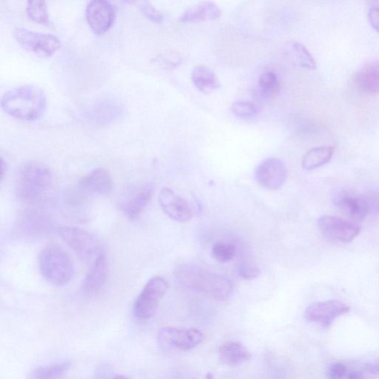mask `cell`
Here are the masks:
<instances>
[{
	"instance_id": "obj_1",
	"label": "cell",
	"mask_w": 379,
	"mask_h": 379,
	"mask_svg": "<svg viewBox=\"0 0 379 379\" xmlns=\"http://www.w3.org/2000/svg\"><path fill=\"white\" fill-rule=\"evenodd\" d=\"M4 112L13 118L35 121L45 112L47 99L45 92L35 85H25L6 92L2 98Z\"/></svg>"
},
{
	"instance_id": "obj_2",
	"label": "cell",
	"mask_w": 379,
	"mask_h": 379,
	"mask_svg": "<svg viewBox=\"0 0 379 379\" xmlns=\"http://www.w3.org/2000/svg\"><path fill=\"white\" fill-rule=\"evenodd\" d=\"M175 276L182 286L216 299L228 298L233 290V284L228 277L201 270L196 266L180 267Z\"/></svg>"
},
{
	"instance_id": "obj_3",
	"label": "cell",
	"mask_w": 379,
	"mask_h": 379,
	"mask_svg": "<svg viewBox=\"0 0 379 379\" xmlns=\"http://www.w3.org/2000/svg\"><path fill=\"white\" fill-rule=\"evenodd\" d=\"M52 180L49 168L38 163H26L21 168L16 179V194L23 202H37L49 192Z\"/></svg>"
},
{
	"instance_id": "obj_4",
	"label": "cell",
	"mask_w": 379,
	"mask_h": 379,
	"mask_svg": "<svg viewBox=\"0 0 379 379\" xmlns=\"http://www.w3.org/2000/svg\"><path fill=\"white\" fill-rule=\"evenodd\" d=\"M39 268L45 279L57 286H66L74 273V263L68 252L54 243L46 245L41 250Z\"/></svg>"
},
{
	"instance_id": "obj_5",
	"label": "cell",
	"mask_w": 379,
	"mask_h": 379,
	"mask_svg": "<svg viewBox=\"0 0 379 379\" xmlns=\"http://www.w3.org/2000/svg\"><path fill=\"white\" fill-rule=\"evenodd\" d=\"M57 233L84 262H93L104 254L100 241L87 231L74 227H61L57 229Z\"/></svg>"
},
{
	"instance_id": "obj_6",
	"label": "cell",
	"mask_w": 379,
	"mask_h": 379,
	"mask_svg": "<svg viewBox=\"0 0 379 379\" xmlns=\"http://www.w3.org/2000/svg\"><path fill=\"white\" fill-rule=\"evenodd\" d=\"M168 289V284L163 278L151 279L135 300L133 306L134 317L140 320L151 318Z\"/></svg>"
},
{
	"instance_id": "obj_7",
	"label": "cell",
	"mask_w": 379,
	"mask_h": 379,
	"mask_svg": "<svg viewBox=\"0 0 379 379\" xmlns=\"http://www.w3.org/2000/svg\"><path fill=\"white\" fill-rule=\"evenodd\" d=\"M13 35L23 49L40 57H50L61 46L60 40L53 35L35 33L24 28H15Z\"/></svg>"
},
{
	"instance_id": "obj_8",
	"label": "cell",
	"mask_w": 379,
	"mask_h": 379,
	"mask_svg": "<svg viewBox=\"0 0 379 379\" xmlns=\"http://www.w3.org/2000/svg\"><path fill=\"white\" fill-rule=\"evenodd\" d=\"M202 332L195 328H162L157 341L164 350L186 351L195 349L203 340Z\"/></svg>"
},
{
	"instance_id": "obj_9",
	"label": "cell",
	"mask_w": 379,
	"mask_h": 379,
	"mask_svg": "<svg viewBox=\"0 0 379 379\" xmlns=\"http://www.w3.org/2000/svg\"><path fill=\"white\" fill-rule=\"evenodd\" d=\"M317 226L325 239L342 243L352 242L361 231L357 223L331 216L320 217Z\"/></svg>"
},
{
	"instance_id": "obj_10",
	"label": "cell",
	"mask_w": 379,
	"mask_h": 379,
	"mask_svg": "<svg viewBox=\"0 0 379 379\" xmlns=\"http://www.w3.org/2000/svg\"><path fill=\"white\" fill-rule=\"evenodd\" d=\"M255 180L264 189L278 191L286 182L288 170L286 165L278 159L272 157L262 161L256 168Z\"/></svg>"
},
{
	"instance_id": "obj_11",
	"label": "cell",
	"mask_w": 379,
	"mask_h": 379,
	"mask_svg": "<svg viewBox=\"0 0 379 379\" xmlns=\"http://www.w3.org/2000/svg\"><path fill=\"white\" fill-rule=\"evenodd\" d=\"M86 16L93 33L103 35L112 28L115 20V9L108 1L93 0L88 4Z\"/></svg>"
},
{
	"instance_id": "obj_12",
	"label": "cell",
	"mask_w": 379,
	"mask_h": 379,
	"mask_svg": "<svg viewBox=\"0 0 379 379\" xmlns=\"http://www.w3.org/2000/svg\"><path fill=\"white\" fill-rule=\"evenodd\" d=\"M349 311L350 308L338 300H328L309 305L305 311V318L309 322L329 327L341 315Z\"/></svg>"
},
{
	"instance_id": "obj_13",
	"label": "cell",
	"mask_w": 379,
	"mask_h": 379,
	"mask_svg": "<svg viewBox=\"0 0 379 379\" xmlns=\"http://www.w3.org/2000/svg\"><path fill=\"white\" fill-rule=\"evenodd\" d=\"M159 202L164 213L175 222L185 223L193 217L192 208L188 202L168 187L161 190Z\"/></svg>"
},
{
	"instance_id": "obj_14",
	"label": "cell",
	"mask_w": 379,
	"mask_h": 379,
	"mask_svg": "<svg viewBox=\"0 0 379 379\" xmlns=\"http://www.w3.org/2000/svg\"><path fill=\"white\" fill-rule=\"evenodd\" d=\"M153 191L151 183L141 184L132 189L121 201L120 209L123 214L131 219L138 217L152 199Z\"/></svg>"
},
{
	"instance_id": "obj_15",
	"label": "cell",
	"mask_w": 379,
	"mask_h": 379,
	"mask_svg": "<svg viewBox=\"0 0 379 379\" xmlns=\"http://www.w3.org/2000/svg\"><path fill=\"white\" fill-rule=\"evenodd\" d=\"M16 229L26 237H36L49 233L53 229L51 218L39 210H28L18 219Z\"/></svg>"
},
{
	"instance_id": "obj_16",
	"label": "cell",
	"mask_w": 379,
	"mask_h": 379,
	"mask_svg": "<svg viewBox=\"0 0 379 379\" xmlns=\"http://www.w3.org/2000/svg\"><path fill=\"white\" fill-rule=\"evenodd\" d=\"M336 206L354 221H363L369 214L364 197L347 191H339L334 197Z\"/></svg>"
},
{
	"instance_id": "obj_17",
	"label": "cell",
	"mask_w": 379,
	"mask_h": 379,
	"mask_svg": "<svg viewBox=\"0 0 379 379\" xmlns=\"http://www.w3.org/2000/svg\"><path fill=\"white\" fill-rule=\"evenodd\" d=\"M108 261L105 254L95 260L83 282L82 290L86 295H94L104 287L108 274Z\"/></svg>"
},
{
	"instance_id": "obj_18",
	"label": "cell",
	"mask_w": 379,
	"mask_h": 379,
	"mask_svg": "<svg viewBox=\"0 0 379 379\" xmlns=\"http://www.w3.org/2000/svg\"><path fill=\"white\" fill-rule=\"evenodd\" d=\"M83 191L100 195H107L112 192L114 182L110 173L105 168L93 170L80 182Z\"/></svg>"
},
{
	"instance_id": "obj_19",
	"label": "cell",
	"mask_w": 379,
	"mask_h": 379,
	"mask_svg": "<svg viewBox=\"0 0 379 379\" xmlns=\"http://www.w3.org/2000/svg\"><path fill=\"white\" fill-rule=\"evenodd\" d=\"M354 78L362 92L379 94V59L366 62L356 71Z\"/></svg>"
},
{
	"instance_id": "obj_20",
	"label": "cell",
	"mask_w": 379,
	"mask_h": 379,
	"mask_svg": "<svg viewBox=\"0 0 379 379\" xmlns=\"http://www.w3.org/2000/svg\"><path fill=\"white\" fill-rule=\"evenodd\" d=\"M221 15H222V11L216 4L204 1L186 9L181 15L180 22L190 23L212 21L218 19Z\"/></svg>"
},
{
	"instance_id": "obj_21",
	"label": "cell",
	"mask_w": 379,
	"mask_h": 379,
	"mask_svg": "<svg viewBox=\"0 0 379 379\" xmlns=\"http://www.w3.org/2000/svg\"><path fill=\"white\" fill-rule=\"evenodd\" d=\"M218 356L225 365L231 367L242 366L250 360L252 355L247 347L239 342H227L219 347Z\"/></svg>"
},
{
	"instance_id": "obj_22",
	"label": "cell",
	"mask_w": 379,
	"mask_h": 379,
	"mask_svg": "<svg viewBox=\"0 0 379 379\" xmlns=\"http://www.w3.org/2000/svg\"><path fill=\"white\" fill-rule=\"evenodd\" d=\"M192 80L196 88L204 93H211L220 87L216 74L206 66H196L192 71Z\"/></svg>"
},
{
	"instance_id": "obj_23",
	"label": "cell",
	"mask_w": 379,
	"mask_h": 379,
	"mask_svg": "<svg viewBox=\"0 0 379 379\" xmlns=\"http://www.w3.org/2000/svg\"><path fill=\"white\" fill-rule=\"evenodd\" d=\"M333 146H320L308 151L303 159V167L305 170H311L327 164L334 153Z\"/></svg>"
},
{
	"instance_id": "obj_24",
	"label": "cell",
	"mask_w": 379,
	"mask_h": 379,
	"mask_svg": "<svg viewBox=\"0 0 379 379\" xmlns=\"http://www.w3.org/2000/svg\"><path fill=\"white\" fill-rule=\"evenodd\" d=\"M287 51L290 59L296 66L309 70L317 69V62L303 44L297 42H291L288 45Z\"/></svg>"
},
{
	"instance_id": "obj_25",
	"label": "cell",
	"mask_w": 379,
	"mask_h": 379,
	"mask_svg": "<svg viewBox=\"0 0 379 379\" xmlns=\"http://www.w3.org/2000/svg\"><path fill=\"white\" fill-rule=\"evenodd\" d=\"M257 83L258 93L263 99H272L280 91L279 78L276 74L272 71L262 73L259 77Z\"/></svg>"
},
{
	"instance_id": "obj_26",
	"label": "cell",
	"mask_w": 379,
	"mask_h": 379,
	"mask_svg": "<svg viewBox=\"0 0 379 379\" xmlns=\"http://www.w3.org/2000/svg\"><path fill=\"white\" fill-rule=\"evenodd\" d=\"M71 366L69 362L61 364L39 368L30 374L31 379H62L68 372Z\"/></svg>"
},
{
	"instance_id": "obj_27",
	"label": "cell",
	"mask_w": 379,
	"mask_h": 379,
	"mask_svg": "<svg viewBox=\"0 0 379 379\" xmlns=\"http://www.w3.org/2000/svg\"><path fill=\"white\" fill-rule=\"evenodd\" d=\"M28 17L37 23L49 25L51 23L49 11L44 1H28L26 6Z\"/></svg>"
},
{
	"instance_id": "obj_28",
	"label": "cell",
	"mask_w": 379,
	"mask_h": 379,
	"mask_svg": "<svg viewBox=\"0 0 379 379\" xmlns=\"http://www.w3.org/2000/svg\"><path fill=\"white\" fill-rule=\"evenodd\" d=\"M231 110L235 117L243 119L255 118L260 113V108L257 105L247 101L234 103Z\"/></svg>"
},
{
	"instance_id": "obj_29",
	"label": "cell",
	"mask_w": 379,
	"mask_h": 379,
	"mask_svg": "<svg viewBox=\"0 0 379 379\" xmlns=\"http://www.w3.org/2000/svg\"><path fill=\"white\" fill-rule=\"evenodd\" d=\"M211 255L218 262H230L235 256V247L231 244L217 243L211 249Z\"/></svg>"
},
{
	"instance_id": "obj_30",
	"label": "cell",
	"mask_w": 379,
	"mask_h": 379,
	"mask_svg": "<svg viewBox=\"0 0 379 379\" xmlns=\"http://www.w3.org/2000/svg\"><path fill=\"white\" fill-rule=\"evenodd\" d=\"M237 273L244 279L252 280L258 278L261 272L259 268L248 262L242 261L237 267Z\"/></svg>"
},
{
	"instance_id": "obj_31",
	"label": "cell",
	"mask_w": 379,
	"mask_h": 379,
	"mask_svg": "<svg viewBox=\"0 0 379 379\" xmlns=\"http://www.w3.org/2000/svg\"><path fill=\"white\" fill-rule=\"evenodd\" d=\"M140 8L147 18L155 23H161L164 19L163 13L148 2L141 3Z\"/></svg>"
},
{
	"instance_id": "obj_32",
	"label": "cell",
	"mask_w": 379,
	"mask_h": 379,
	"mask_svg": "<svg viewBox=\"0 0 379 379\" xmlns=\"http://www.w3.org/2000/svg\"><path fill=\"white\" fill-rule=\"evenodd\" d=\"M366 200L368 214H373L379 216V192H371L363 194Z\"/></svg>"
},
{
	"instance_id": "obj_33",
	"label": "cell",
	"mask_w": 379,
	"mask_h": 379,
	"mask_svg": "<svg viewBox=\"0 0 379 379\" xmlns=\"http://www.w3.org/2000/svg\"><path fill=\"white\" fill-rule=\"evenodd\" d=\"M346 368L342 363H335L332 366L327 373L329 379H343L346 375Z\"/></svg>"
},
{
	"instance_id": "obj_34",
	"label": "cell",
	"mask_w": 379,
	"mask_h": 379,
	"mask_svg": "<svg viewBox=\"0 0 379 379\" xmlns=\"http://www.w3.org/2000/svg\"><path fill=\"white\" fill-rule=\"evenodd\" d=\"M368 18L371 25L379 33V8L371 7L368 10Z\"/></svg>"
},
{
	"instance_id": "obj_35",
	"label": "cell",
	"mask_w": 379,
	"mask_h": 379,
	"mask_svg": "<svg viewBox=\"0 0 379 379\" xmlns=\"http://www.w3.org/2000/svg\"><path fill=\"white\" fill-rule=\"evenodd\" d=\"M365 370L372 374L379 373V362L370 363L365 366Z\"/></svg>"
},
{
	"instance_id": "obj_36",
	"label": "cell",
	"mask_w": 379,
	"mask_h": 379,
	"mask_svg": "<svg viewBox=\"0 0 379 379\" xmlns=\"http://www.w3.org/2000/svg\"><path fill=\"white\" fill-rule=\"evenodd\" d=\"M346 379H365V377L360 371H351L346 375Z\"/></svg>"
},
{
	"instance_id": "obj_37",
	"label": "cell",
	"mask_w": 379,
	"mask_h": 379,
	"mask_svg": "<svg viewBox=\"0 0 379 379\" xmlns=\"http://www.w3.org/2000/svg\"><path fill=\"white\" fill-rule=\"evenodd\" d=\"M6 171H7V165H6V162L4 161V160L2 158V159H1V173H0V180H1V182H3V180H4V177H5Z\"/></svg>"
},
{
	"instance_id": "obj_38",
	"label": "cell",
	"mask_w": 379,
	"mask_h": 379,
	"mask_svg": "<svg viewBox=\"0 0 379 379\" xmlns=\"http://www.w3.org/2000/svg\"><path fill=\"white\" fill-rule=\"evenodd\" d=\"M206 379H215L214 375L211 373H208L206 375Z\"/></svg>"
},
{
	"instance_id": "obj_39",
	"label": "cell",
	"mask_w": 379,
	"mask_h": 379,
	"mask_svg": "<svg viewBox=\"0 0 379 379\" xmlns=\"http://www.w3.org/2000/svg\"><path fill=\"white\" fill-rule=\"evenodd\" d=\"M114 379H129V378L124 375H117Z\"/></svg>"
}]
</instances>
